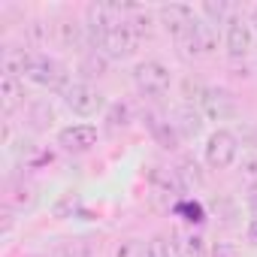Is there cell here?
<instances>
[{"label": "cell", "instance_id": "6", "mask_svg": "<svg viewBox=\"0 0 257 257\" xmlns=\"http://www.w3.org/2000/svg\"><path fill=\"white\" fill-rule=\"evenodd\" d=\"M197 13H194V7H188V4H164L161 10H158V22L164 25V31L179 43V40H185L188 37V31L197 25Z\"/></svg>", "mask_w": 257, "mask_h": 257}, {"label": "cell", "instance_id": "3", "mask_svg": "<svg viewBox=\"0 0 257 257\" xmlns=\"http://www.w3.org/2000/svg\"><path fill=\"white\" fill-rule=\"evenodd\" d=\"M64 103L73 115L79 118H94L106 109V97L91 85V82H73L67 91H64Z\"/></svg>", "mask_w": 257, "mask_h": 257}, {"label": "cell", "instance_id": "25", "mask_svg": "<svg viewBox=\"0 0 257 257\" xmlns=\"http://www.w3.org/2000/svg\"><path fill=\"white\" fill-rule=\"evenodd\" d=\"M248 239L257 245V218H251V224H248Z\"/></svg>", "mask_w": 257, "mask_h": 257}, {"label": "cell", "instance_id": "2", "mask_svg": "<svg viewBox=\"0 0 257 257\" xmlns=\"http://www.w3.org/2000/svg\"><path fill=\"white\" fill-rule=\"evenodd\" d=\"M134 85H137V91H140L143 97L158 100V97H164V94L170 91L173 73H170V67H167L164 61L149 58V61H140V64L134 67Z\"/></svg>", "mask_w": 257, "mask_h": 257}, {"label": "cell", "instance_id": "22", "mask_svg": "<svg viewBox=\"0 0 257 257\" xmlns=\"http://www.w3.org/2000/svg\"><path fill=\"white\" fill-rule=\"evenodd\" d=\"M115 257H146V245L137 242V239H127L118 245V254Z\"/></svg>", "mask_w": 257, "mask_h": 257}, {"label": "cell", "instance_id": "7", "mask_svg": "<svg viewBox=\"0 0 257 257\" xmlns=\"http://www.w3.org/2000/svg\"><path fill=\"white\" fill-rule=\"evenodd\" d=\"M224 46H227V55H230L233 61H239V58H248V55H251V49H254V31H251L248 19H242V16H236V13H230L227 28H224Z\"/></svg>", "mask_w": 257, "mask_h": 257}, {"label": "cell", "instance_id": "11", "mask_svg": "<svg viewBox=\"0 0 257 257\" xmlns=\"http://www.w3.org/2000/svg\"><path fill=\"white\" fill-rule=\"evenodd\" d=\"M52 37L61 49H82V43L88 40L85 25H79L76 19H58L52 25Z\"/></svg>", "mask_w": 257, "mask_h": 257}, {"label": "cell", "instance_id": "17", "mask_svg": "<svg viewBox=\"0 0 257 257\" xmlns=\"http://www.w3.org/2000/svg\"><path fill=\"white\" fill-rule=\"evenodd\" d=\"M203 236L200 233H188L182 236V242H176V254L179 257H203Z\"/></svg>", "mask_w": 257, "mask_h": 257}, {"label": "cell", "instance_id": "15", "mask_svg": "<svg viewBox=\"0 0 257 257\" xmlns=\"http://www.w3.org/2000/svg\"><path fill=\"white\" fill-rule=\"evenodd\" d=\"M31 55H34V52H25V49H19V46H10V49L4 52V76H16V79L28 76Z\"/></svg>", "mask_w": 257, "mask_h": 257}, {"label": "cell", "instance_id": "14", "mask_svg": "<svg viewBox=\"0 0 257 257\" xmlns=\"http://www.w3.org/2000/svg\"><path fill=\"white\" fill-rule=\"evenodd\" d=\"M124 25H127V31H131L140 43L146 40V37H152V25H155V16L149 13V10H143V7H131L127 10V19H124Z\"/></svg>", "mask_w": 257, "mask_h": 257}, {"label": "cell", "instance_id": "19", "mask_svg": "<svg viewBox=\"0 0 257 257\" xmlns=\"http://www.w3.org/2000/svg\"><path fill=\"white\" fill-rule=\"evenodd\" d=\"M200 13H203V16H209L206 22H209L212 28H218L224 19H230V16H227V4H212V0L200 7ZM224 25H227V22H224Z\"/></svg>", "mask_w": 257, "mask_h": 257}, {"label": "cell", "instance_id": "13", "mask_svg": "<svg viewBox=\"0 0 257 257\" xmlns=\"http://www.w3.org/2000/svg\"><path fill=\"white\" fill-rule=\"evenodd\" d=\"M173 127H176V134H179L182 140H194V137L203 131V112H197V109L188 103V106H182V109L176 112Z\"/></svg>", "mask_w": 257, "mask_h": 257}, {"label": "cell", "instance_id": "12", "mask_svg": "<svg viewBox=\"0 0 257 257\" xmlns=\"http://www.w3.org/2000/svg\"><path fill=\"white\" fill-rule=\"evenodd\" d=\"M25 103V82L16 76H0V106L7 115H13Z\"/></svg>", "mask_w": 257, "mask_h": 257}, {"label": "cell", "instance_id": "8", "mask_svg": "<svg viewBox=\"0 0 257 257\" xmlns=\"http://www.w3.org/2000/svg\"><path fill=\"white\" fill-rule=\"evenodd\" d=\"M200 112L209 121H230L236 115V97L227 88L218 85H206L200 94Z\"/></svg>", "mask_w": 257, "mask_h": 257}, {"label": "cell", "instance_id": "18", "mask_svg": "<svg viewBox=\"0 0 257 257\" xmlns=\"http://www.w3.org/2000/svg\"><path fill=\"white\" fill-rule=\"evenodd\" d=\"M146 257H179V254H176V245L167 236H152L149 245H146Z\"/></svg>", "mask_w": 257, "mask_h": 257}, {"label": "cell", "instance_id": "21", "mask_svg": "<svg viewBox=\"0 0 257 257\" xmlns=\"http://www.w3.org/2000/svg\"><path fill=\"white\" fill-rule=\"evenodd\" d=\"M239 173H242V179H245L248 185H254V182H257V152H248V155L242 158Z\"/></svg>", "mask_w": 257, "mask_h": 257}, {"label": "cell", "instance_id": "23", "mask_svg": "<svg viewBox=\"0 0 257 257\" xmlns=\"http://www.w3.org/2000/svg\"><path fill=\"white\" fill-rule=\"evenodd\" d=\"M109 124L118 127V124H127V106H115L112 115H109Z\"/></svg>", "mask_w": 257, "mask_h": 257}, {"label": "cell", "instance_id": "9", "mask_svg": "<svg viewBox=\"0 0 257 257\" xmlns=\"http://www.w3.org/2000/svg\"><path fill=\"white\" fill-rule=\"evenodd\" d=\"M94 143H97V127L94 124H70V127H61L58 131V146L64 152L82 155V152H91Z\"/></svg>", "mask_w": 257, "mask_h": 257}, {"label": "cell", "instance_id": "16", "mask_svg": "<svg viewBox=\"0 0 257 257\" xmlns=\"http://www.w3.org/2000/svg\"><path fill=\"white\" fill-rule=\"evenodd\" d=\"M106 70H109V58L103 55V52H88L85 58H82V64H79V73L85 76V79H100V76H106Z\"/></svg>", "mask_w": 257, "mask_h": 257}, {"label": "cell", "instance_id": "24", "mask_svg": "<svg viewBox=\"0 0 257 257\" xmlns=\"http://www.w3.org/2000/svg\"><path fill=\"white\" fill-rule=\"evenodd\" d=\"M215 257H236L233 245H215Z\"/></svg>", "mask_w": 257, "mask_h": 257}, {"label": "cell", "instance_id": "4", "mask_svg": "<svg viewBox=\"0 0 257 257\" xmlns=\"http://www.w3.org/2000/svg\"><path fill=\"white\" fill-rule=\"evenodd\" d=\"M206 164L212 170H230L239 158V137L233 131H215L206 140Z\"/></svg>", "mask_w": 257, "mask_h": 257}, {"label": "cell", "instance_id": "26", "mask_svg": "<svg viewBox=\"0 0 257 257\" xmlns=\"http://www.w3.org/2000/svg\"><path fill=\"white\" fill-rule=\"evenodd\" d=\"M248 25H251V31H254V37H257V7L251 10V16H248Z\"/></svg>", "mask_w": 257, "mask_h": 257}, {"label": "cell", "instance_id": "1", "mask_svg": "<svg viewBox=\"0 0 257 257\" xmlns=\"http://www.w3.org/2000/svg\"><path fill=\"white\" fill-rule=\"evenodd\" d=\"M28 82H34V85H40V88H49V91H67L73 82H70V73H67V67L61 64V61H55V58H49V55H43V52H34L31 55V64H28V76H25Z\"/></svg>", "mask_w": 257, "mask_h": 257}, {"label": "cell", "instance_id": "5", "mask_svg": "<svg viewBox=\"0 0 257 257\" xmlns=\"http://www.w3.org/2000/svg\"><path fill=\"white\" fill-rule=\"evenodd\" d=\"M179 49L185 58H209L218 49V28H212L203 16L197 19V25L188 31L185 40H179Z\"/></svg>", "mask_w": 257, "mask_h": 257}, {"label": "cell", "instance_id": "20", "mask_svg": "<svg viewBox=\"0 0 257 257\" xmlns=\"http://www.w3.org/2000/svg\"><path fill=\"white\" fill-rule=\"evenodd\" d=\"M34 200H37V194H34V185H25V182H22V185H19L13 194H10V203H16L19 209H22V206H25V209H28V206H34Z\"/></svg>", "mask_w": 257, "mask_h": 257}, {"label": "cell", "instance_id": "10", "mask_svg": "<svg viewBox=\"0 0 257 257\" xmlns=\"http://www.w3.org/2000/svg\"><path fill=\"white\" fill-rule=\"evenodd\" d=\"M137 46H140V40L127 31V25H121V28H115V31L106 34V40L100 43V52L109 61H124V58H131L137 52Z\"/></svg>", "mask_w": 257, "mask_h": 257}]
</instances>
